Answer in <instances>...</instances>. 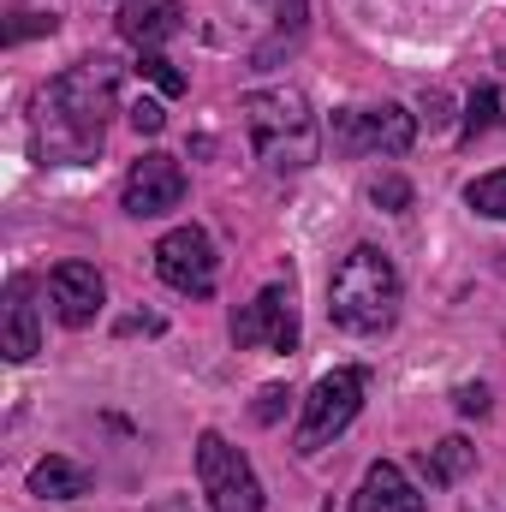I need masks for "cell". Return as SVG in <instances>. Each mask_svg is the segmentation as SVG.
Returning a JSON list of instances; mask_svg holds the SVG:
<instances>
[{
  "label": "cell",
  "instance_id": "cell-3",
  "mask_svg": "<svg viewBox=\"0 0 506 512\" xmlns=\"http://www.w3.org/2000/svg\"><path fill=\"white\" fill-rule=\"evenodd\" d=\"M239 114H245V131H251L256 155L274 167V173H304L316 167L322 155V131H316V114L298 90H251L239 96Z\"/></svg>",
  "mask_w": 506,
  "mask_h": 512
},
{
  "label": "cell",
  "instance_id": "cell-14",
  "mask_svg": "<svg viewBox=\"0 0 506 512\" xmlns=\"http://www.w3.org/2000/svg\"><path fill=\"white\" fill-rule=\"evenodd\" d=\"M30 495H36V501H78V495H90V471H84L78 459L48 453V459L30 465Z\"/></svg>",
  "mask_w": 506,
  "mask_h": 512
},
{
  "label": "cell",
  "instance_id": "cell-21",
  "mask_svg": "<svg viewBox=\"0 0 506 512\" xmlns=\"http://www.w3.org/2000/svg\"><path fill=\"white\" fill-rule=\"evenodd\" d=\"M131 126L143 131V137H155V131L167 126V108H161L155 96H137V102H131Z\"/></svg>",
  "mask_w": 506,
  "mask_h": 512
},
{
  "label": "cell",
  "instance_id": "cell-16",
  "mask_svg": "<svg viewBox=\"0 0 506 512\" xmlns=\"http://www.w3.org/2000/svg\"><path fill=\"white\" fill-rule=\"evenodd\" d=\"M465 203H471L477 215H489V221H506V167H501V173H483V179H471Z\"/></svg>",
  "mask_w": 506,
  "mask_h": 512
},
{
  "label": "cell",
  "instance_id": "cell-8",
  "mask_svg": "<svg viewBox=\"0 0 506 512\" xmlns=\"http://www.w3.org/2000/svg\"><path fill=\"white\" fill-rule=\"evenodd\" d=\"M233 340L262 346V352H298V304H292V280L262 286L251 304L233 316Z\"/></svg>",
  "mask_w": 506,
  "mask_h": 512
},
{
  "label": "cell",
  "instance_id": "cell-11",
  "mask_svg": "<svg viewBox=\"0 0 506 512\" xmlns=\"http://www.w3.org/2000/svg\"><path fill=\"white\" fill-rule=\"evenodd\" d=\"M0 352H6V364H30V358L42 352V322H36V304H30V274H12V280H6Z\"/></svg>",
  "mask_w": 506,
  "mask_h": 512
},
{
  "label": "cell",
  "instance_id": "cell-19",
  "mask_svg": "<svg viewBox=\"0 0 506 512\" xmlns=\"http://www.w3.org/2000/svg\"><path fill=\"white\" fill-rule=\"evenodd\" d=\"M370 203L387 209V215H405V209H411V185H405L399 173H381L376 185H370Z\"/></svg>",
  "mask_w": 506,
  "mask_h": 512
},
{
  "label": "cell",
  "instance_id": "cell-4",
  "mask_svg": "<svg viewBox=\"0 0 506 512\" xmlns=\"http://www.w3.org/2000/svg\"><path fill=\"white\" fill-rule=\"evenodd\" d=\"M364 387L370 376L364 370H328L322 382L310 387V399H304V417H298V435H292V453H322L352 417H358V405H364Z\"/></svg>",
  "mask_w": 506,
  "mask_h": 512
},
{
  "label": "cell",
  "instance_id": "cell-6",
  "mask_svg": "<svg viewBox=\"0 0 506 512\" xmlns=\"http://www.w3.org/2000/svg\"><path fill=\"white\" fill-rule=\"evenodd\" d=\"M328 137H334V155H405L417 143V114H405L399 102L340 108Z\"/></svg>",
  "mask_w": 506,
  "mask_h": 512
},
{
  "label": "cell",
  "instance_id": "cell-7",
  "mask_svg": "<svg viewBox=\"0 0 506 512\" xmlns=\"http://www.w3.org/2000/svg\"><path fill=\"white\" fill-rule=\"evenodd\" d=\"M155 274H161L173 292H185V298H209L215 280H221V256H215V245H209L203 227H173V233L155 245Z\"/></svg>",
  "mask_w": 506,
  "mask_h": 512
},
{
  "label": "cell",
  "instance_id": "cell-2",
  "mask_svg": "<svg viewBox=\"0 0 506 512\" xmlns=\"http://www.w3.org/2000/svg\"><path fill=\"white\" fill-rule=\"evenodd\" d=\"M328 322L340 334H387L399 322V268L393 256L376 251V245H358V251L340 256L334 280H328Z\"/></svg>",
  "mask_w": 506,
  "mask_h": 512
},
{
  "label": "cell",
  "instance_id": "cell-1",
  "mask_svg": "<svg viewBox=\"0 0 506 512\" xmlns=\"http://www.w3.org/2000/svg\"><path fill=\"white\" fill-rule=\"evenodd\" d=\"M120 108V66L108 54H90L48 78L30 108V149L42 167H84L102 155L108 120Z\"/></svg>",
  "mask_w": 506,
  "mask_h": 512
},
{
  "label": "cell",
  "instance_id": "cell-9",
  "mask_svg": "<svg viewBox=\"0 0 506 512\" xmlns=\"http://www.w3.org/2000/svg\"><path fill=\"white\" fill-rule=\"evenodd\" d=\"M120 203H126V215H137V221L173 215L185 203V167L173 155H161V149L143 155V161H131L126 185H120Z\"/></svg>",
  "mask_w": 506,
  "mask_h": 512
},
{
  "label": "cell",
  "instance_id": "cell-18",
  "mask_svg": "<svg viewBox=\"0 0 506 512\" xmlns=\"http://www.w3.org/2000/svg\"><path fill=\"white\" fill-rule=\"evenodd\" d=\"M495 108H501V96H495V84H483V90L465 102V143H477L483 131L495 126Z\"/></svg>",
  "mask_w": 506,
  "mask_h": 512
},
{
  "label": "cell",
  "instance_id": "cell-24",
  "mask_svg": "<svg viewBox=\"0 0 506 512\" xmlns=\"http://www.w3.org/2000/svg\"><path fill=\"white\" fill-rule=\"evenodd\" d=\"M120 328H126V334H137V328H143V334H161V316H126Z\"/></svg>",
  "mask_w": 506,
  "mask_h": 512
},
{
  "label": "cell",
  "instance_id": "cell-12",
  "mask_svg": "<svg viewBox=\"0 0 506 512\" xmlns=\"http://www.w3.org/2000/svg\"><path fill=\"white\" fill-rule=\"evenodd\" d=\"M352 512H429V507H423V495L411 489V477L393 459H376L364 471L358 495H352Z\"/></svg>",
  "mask_w": 506,
  "mask_h": 512
},
{
  "label": "cell",
  "instance_id": "cell-13",
  "mask_svg": "<svg viewBox=\"0 0 506 512\" xmlns=\"http://www.w3.org/2000/svg\"><path fill=\"white\" fill-rule=\"evenodd\" d=\"M179 30H185V6L179 0H149V6H126L120 12V36L137 42V48H161Z\"/></svg>",
  "mask_w": 506,
  "mask_h": 512
},
{
  "label": "cell",
  "instance_id": "cell-10",
  "mask_svg": "<svg viewBox=\"0 0 506 512\" xmlns=\"http://www.w3.org/2000/svg\"><path fill=\"white\" fill-rule=\"evenodd\" d=\"M48 298H54V316L66 328H90L108 304V286H102L96 262H54L48 268Z\"/></svg>",
  "mask_w": 506,
  "mask_h": 512
},
{
  "label": "cell",
  "instance_id": "cell-17",
  "mask_svg": "<svg viewBox=\"0 0 506 512\" xmlns=\"http://www.w3.org/2000/svg\"><path fill=\"white\" fill-rule=\"evenodd\" d=\"M137 72H143V78H149V84H155L161 96H185V72H179V66H173V60H167L161 48H143Z\"/></svg>",
  "mask_w": 506,
  "mask_h": 512
},
{
  "label": "cell",
  "instance_id": "cell-22",
  "mask_svg": "<svg viewBox=\"0 0 506 512\" xmlns=\"http://www.w3.org/2000/svg\"><path fill=\"white\" fill-rule=\"evenodd\" d=\"M286 399H292V387H262L256 393V423H280V411H286Z\"/></svg>",
  "mask_w": 506,
  "mask_h": 512
},
{
  "label": "cell",
  "instance_id": "cell-5",
  "mask_svg": "<svg viewBox=\"0 0 506 512\" xmlns=\"http://www.w3.org/2000/svg\"><path fill=\"white\" fill-rule=\"evenodd\" d=\"M197 483L215 512H262V483H256L251 459L239 447H227L215 429L197 435Z\"/></svg>",
  "mask_w": 506,
  "mask_h": 512
},
{
  "label": "cell",
  "instance_id": "cell-23",
  "mask_svg": "<svg viewBox=\"0 0 506 512\" xmlns=\"http://www.w3.org/2000/svg\"><path fill=\"white\" fill-rule=\"evenodd\" d=\"M453 399H459V411H465V417H483V411H489V387H483V382H477V387H459Z\"/></svg>",
  "mask_w": 506,
  "mask_h": 512
},
{
  "label": "cell",
  "instance_id": "cell-20",
  "mask_svg": "<svg viewBox=\"0 0 506 512\" xmlns=\"http://www.w3.org/2000/svg\"><path fill=\"white\" fill-rule=\"evenodd\" d=\"M60 18L54 12H12V24H6V42H24V36H48Z\"/></svg>",
  "mask_w": 506,
  "mask_h": 512
},
{
  "label": "cell",
  "instance_id": "cell-15",
  "mask_svg": "<svg viewBox=\"0 0 506 512\" xmlns=\"http://www.w3.org/2000/svg\"><path fill=\"white\" fill-rule=\"evenodd\" d=\"M471 465H477V447L459 441V435H447V441L435 447V459H429V477H435V483H459Z\"/></svg>",
  "mask_w": 506,
  "mask_h": 512
}]
</instances>
